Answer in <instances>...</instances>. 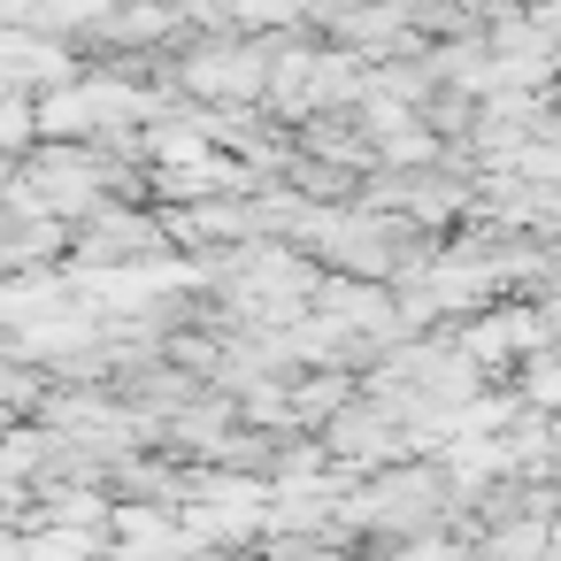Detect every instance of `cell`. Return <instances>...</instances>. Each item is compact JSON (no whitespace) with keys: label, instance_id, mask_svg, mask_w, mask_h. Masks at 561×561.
<instances>
[{"label":"cell","instance_id":"cell-1","mask_svg":"<svg viewBox=\"0 0 561 561\" xmlns=\"http://www.w3.org/2000/svg\"><path fill=\"white\" fill-rule=\"evenodd\" d=\"M446 515H454V477L446 469H385L362 492H346L339 530L346 538L362 530V538H385V546H423V538L446 530Z\"/></svg>","mask_w":561,"mask_h":561},{"label":"cell","instance_id":"cell-2","mask_svg":"<svg viewBox=\"0 0 561 561\" xmlns=\"http://www.w3.org/2000/svg\"><path fill=\"white\" fill-rule=\"evenodd\" d=\"M78 262H147L162 254V224L154 216H131V208H101L78 239H70Z\"/></svg>","mask_w":561,"mask_h":561},{"label":"cell","instance_id":"cell-3","mask_svg":"<svg viewBox=\"0 0 561 561\" xmlns=\"http://www.w3.org/2000/svg\"><path fill=\"white\" fill-rule=\"evenodd\" d=\"M254 561H354V538L339 523L331 530H277V538H262Z\"/></svg>","mask_w":561,"mask_h":561}]
</instances>
